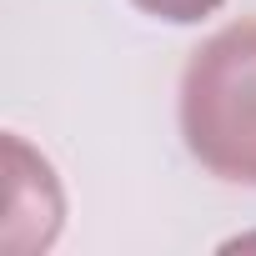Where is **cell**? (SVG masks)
<instances>
[{"instance_id": "1", "label": "cell", "mask_w": 256, "mask_h": 256, "mask_svg": "<svg viewBox=\"0 0 256 256\" xmlns=\"http://www.w3.org/2000/svg\"><path fill=\"white\" fill-rule=\"evenodd\" d=\"M181 136L211 176L256 186V20L216 30L186 60Z\"/></svg>"}, {"instance_id": "2", "label": "cell", "mask_w": 256, "mask_h": 256, "mask_svg": "<svg viewBox=\"0 0 256 256\" xmlns=\"http://www.w3.org/2000/svg\"><path fill=\"white\" fill-rule=\"evenodd\" d=\"M136 10L156 16V20H171V26H191V20H206L211 10H221V0H131Z\"/></svg>"}]
</instances>
